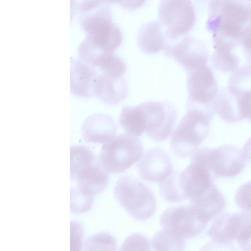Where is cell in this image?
Instances as JSON below:
<instances>
[{
    "label": "cell",
    "mask_w": 251,
    "mask_h": 251,
    "mask_svg": "<svg viewBox=\"0 0 251 251\" xmlns=\"http://www.w3.org/2000/svg\"><path fill=\"white\" fill-rule=\"evenodd\" d=\"M71 4V16L78 15L80 25L85 33L77 52H114L122 43V34L113 21L109 1L72 0Z\"/></svg>",
    "instance_id": "6da1fadb"
},
{
    "label": "cell",
    "mask_w": 251,
    "mask_h": 251,
    "mask_svg": "<svg viewBox=\"0 0 251 251\" xmlns=\"http://www.w3.org/2000/svg\"><path fill=\"white\" fill-rule=\"evenodd\" d=\"M251 22V0H211L206 28L212 39L238 46L244 30Z\"/></svg>",
    "instance_id": "7a4b0ae2"
},
{
    "label": "cell",
    "mask_w": 251,
    "mask_h": 251,
    "mask_svg": "<svg viewBox=\"0 0 251 251\" xmlns=\"http://www.w3.org/2000/svg\"><path fill=\"white\" fill-rule=\"evenodd\" d=\"M70 154L71 180L77 183L75 187L89 197L101 193L108 184L109 176L98 157L81 145L71 146Z\"/></svg>",
    "instance_id": "3957f363"
},
{
    "label": "cell",
    "mask_w": 251,
    "mask_h": 251,
    "mask_svg": "<svg viewBox=\"0 0 251 251\" xmlns=\"http://www.w3.org/2000/svg\"><path fill=\"white\" fill-rule=\"evenodd\" d=\"M215 112L198 108L186 109L170 140L173 153L180 158L192 156L207 137L209 124Z\"/></svg>",
    "instance_id": "277c9868"
},
{
    "label": "cell",
    "mask_w": 251,
    "mask_h": 251,
    "mask_svg": "<svg viewBox=\"0 0 251 251\" xmlns=\"http://www.w3.org/2000/svg\"><path fill=\"white\" fill-rule=\"evenodd\" d=\"M114 196L123 208L136 220H147L156 210L157 203L152 191L133 176H123L117 181Z\"/></svg>",
    "instance_id": "5b68a950"
},
{
    "label": "cell",
    "mask_w": 251,
    "mask_h": 251,
    "mask_svg": "<svg viewBox=\"0 0 251 251\" xmlns=\"http://www.w3.org/2000/svg\"><path fill=\"white\" fill-rule=\"evenodd\" d=\"M143 155L140 140L128 134H121L103 145L98 158L107 173L120 174L140 161Z\"/></svg>",
    "instance_id": "8992f818"
},
{
    "label": "cell",
    "mask_w": 251,
    "mask_h": 251,
    "mask_svg": "<svg viewBox=\"0 0 251 251\" xmlns=\"http://www.w3.org/2000/svg\"><path fill=\"white\" fill-rule=\"evenodd\" d=\"M191 161L205 166L215 179L236 176L246 165L242 150L230 144L198 149L192 155Z\"/></svg>",
    "instance_id": "52a82bcc"
},
{
    "label": "cell",
    "mask_w": 251,
    "mask_h": 251,
    "mask_svg": "<svg viewBox=\"0 0 251 251\" xmlns=\"http://www.w3.org/2000/svg\"><path fill=\"white\" fill-rule=\"evenodd\" d=\"M158 17L166 42L186 36L196 21L195 8L190 0H162L158 8Z\"/></svg>",
    "instance_id": "ba28073f"
},
{
    "label": "cell",
    "mask_w": 251,
    "mask_h": 251,
    "mask_svg": "<svg viewBox=\"0 0 251 251\" xmlns=\"http://www.w3.org/2000/svg\"><path fill=\"white\" fill-rule=\"evenodd\" d=\"M187 88L186 109L198 108L215 112L214 103L219 89L213 72L207 65L187 71Z\"/></svg>",
    "instance_id": "9c48e42d"
},
{
    "label": "cell",
    "mask_w": 251,
    "mask_h": 251,
    "mask_svg": "<svg viewBox=\"0 0 251 251\" xmlns=\"http://www.w3.org/2000/svg\"><path fill=\"white\" fill-rule=\"evenodd\" d=\"M139 105L144 117L146 135L156 142L167 139L176 121L175 107L164 101H148Z\"/></svg>",
    "instance_id": "30bf717a"
},
{
    "label": "cell",
    "mask_w": 251,
    "mask_h": 251,
    "mask_svg": "<svg viewBox=\"0 0 251 251\" xmlns=\"http://www.w3.org/2000/svg\"><path fill=\"white\" fill-rule=\"evenodd\" d=\"M160 224L162 229L184 239L198 236L208 224L189 205L168 208L161 215Z\"/></svg>",
    "instance_id": "8fae6325"
},
{
    "label": "cell",
    "mask_w": 251,
    "mask_h": 251,
    "mask_svg": "<svg viewBox=\"0 0 251 251\" xmlns=\"http://www.w3.org/2000/svg\"><path fill=\"white\" fill-rule=\"evenodd\" d=\"M164 50L167 56L174 58L187 71L206 65L209 59L205 44L187 35L174 41L166 42Z\"/></svg>",
    "instance_id": "7c38bea8"
},
{
    "label": "cell",
    "mask_w": 251,
    "mask_h": 251,
    "mask_svg": "<svg viewBox=\"0 0 251 251\" xmlns=\"http://www.w3.org/2000/svg\"><path fill=\"white\" fill-rule=\"evenodd\" d=\"M251 226V217L242 212L222 213L217 217L207 231L208 235L216 242L238 241Z\"/></svg>",
    "instance_id": "4fadbf2b"
},
{
    "label": "cell",
    "mask_w": 251,
    "mask_h": 251,
    "mask_svg": "<svg viewBox=\"0 0 251 251\" xmlns=\"http://www.w3.org/2000/svg\"><path fill=\"white\" fill-rule=\"evenodd\" d=\"M138 171L144 180L160 182L173 172L172 160L162 148L156 147L145 151L137 164Z\"/></svg>",
    "instance_id": "5bb4252c"
},
{
    "label": "cell",
    "mask_w": 251,
    "mask_h": 251,
    "mask_svg": "<svg viewBox=\"0 0 251 251\" xmlns=\"http://www.w3.org/2000/svg\"><path fill=\"white\" fill-rule=\"evenodd\" d=\"M117 124L109 115L96 113L88 116L81 127V135L86 142L105 144L114 138Z\"/></svg>",
    "instance_id": "9a60e30c"
},
{
    "label": "cell",
    "mask_w": 251,
    "mask_h": 251,
    "mask_svg": "<svg viewBox=\"0 0 251 251\" xmlns=\"http://www.w3.org/2000/svg\"><path fill=\"white\" fill-rule=\"evenodd\" d=\"M98 72L93 66L80 59L74 58L71 61V92L82 98L94 96V88Z\"/></svg>",
    "instance_id": "2e32d148"
},
{
    "label": "cell",
    "mask_w": 251,
    "mask_h": 251,
    "mask_svg": "<svg viewBox=\"0 0 251 251\" xmlns=\"http://www.w3.org/2000/svg\"><path fill=\"white\" fill-rule=\"evenodd\" d=\"M190 201L189 205L207 224L221 214L226 207L225 198L215 185L203 194L191 198Z\"/></svg>",
    "instance_id": "e0dca14e"
},
{
    "label": "cell",
    "mask_w": 251,
    "mask_h": 251,
    "mask_svg": "<svg viewBox=\"0 0 251 251\" xmlns=\"http://www.w3.org/2000/svg\"><path fill=\"white\" fill-rule=\"evenodd\" d=\"M136 41L140 50L148 54L164 50L166 43L164 32L159 22L156 21L143 24L137 32Z\"/></svg>",
    "instance_id": "ac0fdd59"
},
{
    "label": "cell",
    "mask_w": 251,
    "mask_h": 251,
    "mask_svg": "<svg viewBox=\"0 0 251 251\" xmlns=\"http://www.w3.org/2000/svg\"><path fill=\"white\" fill-rule=\"evenodd\" d=\"M119 122L125 131L130 135L138 137L145 131L144 117L139 105L123 106Z\"/></svg>",
    "instance_id": "d6986e66"
},
{
    "label": "cell",
    "mask_w": 251,
    "mask_h": 251,
    "mask_svg": "<svg viewBox=\"0 0 251 251\" xmlns=\"http://www.w3.org/2000/svg\"><path fill=\"white\" fill-rule=\"evenodd\" d=\"M116 238L106 232H100L88 237L81 251H117Z\"/></svg>",
    "instance_id": "ffe728a7"
},
{
    "label": "cell",
    "mask_w": 251,
    "mask_h": 251,
    "mask_svg": "<svg viewBox=\"0 0 251 251\" xmlns=\"http://www.w3.org/2000/svg\"><path fill=\"white\" fill-rule=\"evenodd\" d=\"M151 241L159 251H183L186 247V239L163 229L156 232Z\"/></svg>",
    "instance_id": "44dd1931"
},
{
    "label": "cell",
    "mask_w": 251,
    "mask_h": 251,
    "mask_svg": "<svg viewBox=\"0 0 251 251\" xmlns=\"http://www.w3.org/2000/svg\"><path fill=\"white\" fill-rule=\"evenodd\" d=\"M119 251H159L145 235L135 233L128 236Z\"/></svg>",
    "instance_id": "7402d4cb"
},
{
    "label": "cell",
    "mask_w": 251,
    "mask_h": 251,
    "mask_svg": "<svg viewBox=\"0 0 251 251\" xmlns=\"http://www.w3.org/2000/svg\"><path fill=\"white\" fill-rule=\"evenodd\" d=\"M93 197L87 196L78 191L75 187L71 188V210L75 214L83 213L92 206Z\"/></svg>",
    "instance_id": "603a6c76"
},
{
    "label": "cell",
    "mask_w": 251,
    "mask_h": 251,
    "mask_svg": "<svg viewBox=\"0 0 251 251\" xmlns=\"http://www.w3.org/2000/svg\"><path fill=\"white\" fill-rule=\"evenodd\" d=\"M234 199L236 204L242 212L251 217V180L238 188Z\"/></svg>",
    "instance_id": "cb8c5ba5"
},
{
    "label": "cell",
    "mask_w": 251,
    "mask_h": 251,
    "mask_svg": "<svg viewBox=\"0 0 251 251\" xmlns=\"http://www.w3.org/2000/svg\"><path fill=\"white\" fill-rule=\"evenodd\" d=\"M71 251H81L83 244L84 230L82 225L76 222H71Z\"/></svg>",
    "instance_id": "d4e9b609"
},
{
    "label": "cell",
    "mask_w": 251,
    "mask_h": 251,
    "mask_svg": "<svg viewBox=\"0 0 251 251\" xmlns=\"http://www.w3.org/2000/svg\"><path fill=\"white\" fill-rule=\"evenodd\" d=\"M200 251H237L234 243H221L211 241L205 245Z\"/></svg>",
    "instance_id": "484cf974"
},
{
    "label": "cell",
    "mask_w": 251,
    "mask_h": 251,
    "mask_svg": "<svg viewBox=\"0 0 251 251\" xmlns=\"http://www.w3.org/2000/svg\"><path fill=\"white\" fill-rule=\"evenodd\" d=\"M242 151L245 159L251 163V137L245 143Z\"/></svg>",
    "instance_id": "4316f807"
},
{
    "label": "cell",
    "mask_w": 251,
    "mask_h": 251,
    "mask_svg": "<svg viewBox=\"0 0 251 251\" xmlns=\"http://www.w3.org/2000/svg\"><path fill=\"white\" fill-rule=\"evenodd\" d=\"M238 244L243 251H251V236L245 241Z\"/></svg>",
    "instance_id": "83f0119b"
}]
</instances>
